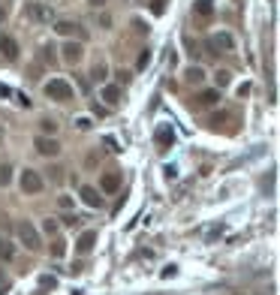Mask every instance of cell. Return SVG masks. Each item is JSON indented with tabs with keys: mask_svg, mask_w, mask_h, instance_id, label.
<instances>
[{
	"mask_svg": "<svg viewBox=\"0 0 280 295\" xmlns=\"http://www.w3.org/2000/svg\"><path fill=\"white\" fill-rule=\"evenodd\" d=\"M88 3H91V6H94V9H103V6H106V3H109V0H88Z\"/></svg>",
	"mask_w": 280,
	"mask_h": 295,
	"instance_id": "836d02e7",
	"label": "cell"
},
{
	"mask_svg": "<svg viewBox=\"0 0 280 295\" xmlns=\"http://www.w3.org/2000/svg\"><path fill=\"white\" fill-rule=\"evenodd\" d=\"M3 18H6V12H3V9H0V21H3Z\"/></svg>",
	"mask_w": 280,
	"mask_h": 295,
	"instance_id": "8d00e7d4",
	"label": "cell"
},
{
	"mask_svg": "<svg viewBox=\"0 0 280 295\" xmlns=\"http://www.w3.org/2000/svg\"><path fill=\"white\" fill-rule=\"evenodd\" d=\"M184 82H187V85H202V82H205V69H202V66H187Z\"/></svg>",
	"mask_w": 280,
	"mask_h": 295,
	"instance_id": "e0dca14e",
	"label": "cell"
},
{
	"mask_svg": "<svg viewBox=\"0 0 280 295\" xmlns=\"http://www.w3.org/2000/svg\"><path fill=\"white\" fill-rule=\"evenodd\" d=\"M57 205H60L63 211H69V208H72V196H60V199H57Z\"/></svg>",
	"mask_w": 280,
	"mask_h": 295,
	"instance_id": "f1b7e54d",
	"label": "cell"
},
{
	"mask_svg": "<svg viewBox=\"0 0 280 295\" xmlns=\"http://www.w3.org/2000/svg\"><path fill=\"white\" fill-rule=\"evenodd\" d=\"M78 193H82V202H85L88 208H100V205H103V196H100L94 187H82Z\"/></svg>",
	"mask_w": 280,
	"mask_h": 295,
	"instance_id": "2e32d148",
	"label": "cell"
},
{
	"mask_svg": "<svg viewBox=\"0 0 280 295\" xmlns=\"http://www.w3.org/2000/svg\"><path fill=\"white\" fill-rule=\"evenodd\" d=\"M43 232H46V235H57V220H55V217H46V220H43Z\"/></svg>",
	"mask_w": 280,
	"mask_h": 295,
	"instance_id": "44dd1931",
	"label": "cell"
},
{
	"mask_svg": "<svg viewBox=\"0 0 280 295\" xmlns=\"http://www.w3.org/2000/svg\"><path fill=\"white\" fill-rule=\"evenodd\" d=\"M9 181H12V166L3 163V166H0V187H6Z\"/></svg>",
	"mask_w": 280,
	"mask_h": 295,
	"instance_id": "ffe728a7",
	"label": "cell"
},
{
	"mask_svg": "<svg viewBox=\"0 0 280 295\" xmlns=\"http://www.w3.org/2000/svg\"><path fill=\"white\" fill-rule=\"evenodd\" d=\"M12 256H15V247H12V244H6L3 238H0V259H3V262H9Z\"/></svg>",
	"mask_w": 280,
	"mask_h": 295,
	"instance_id": "d6986e66",
	"label": "cell"
},
{
	"mask_svg": "<svg viewBox=\"0 0 280 295\" xmlns=\"http://www.w3.org/2000/svg\"><path fill=\"white\" fill-rule=\"evenodd\" d=\"M94 247H97V232H94V229H88V232L78 235V241H75V250H78V253H91Z\"/></svg>",
	"mask_w": 280,
	"mask_h": 295,
	"instance_id": "7c38bea8",
	"label": "cell"
},
{
	"mask_svg": "<svg viewBox=\"0 0 280 295\" xmlns=\"http://www.w3.org/2000/svg\"><path fill=\"white\" fill-rule=\"evenodd\" d=\"M151 12L154 15H163L166 12V0H151Z\"/></svg>",
	"mask_w": 280,
	"mask_h": 295,
	"instance_id": "cb8c5ba5",
	"label": "cell"
},
{
	"mask_svg": "<svg viewBox=\"0 0 280 295\" xmlns=\"http://www.w3.org/2000/svg\"><path fill=\"white\" fill-rule=\"evenodd\" d=\"M15 235H18V241H21L30 253H39V250H43V238H39V232L33 229L30 220H18V223H15Z\"/></svg>",
	"mask_w": 280,
	"mask_h": 295,
	"instance_id": "6da1fadb",
	"label": "cell"
},
{
	"mask_svg": "<svg viewBox=\"0 0 280 295\" xmlns=\"http://www.w3.org/2000/svg\"><path fill=\"white\" fill-rule=\"evenodd\" d=\"M39 130H43V136H55L57 133V124L46 118V121H39Z\"/></svg>",
	"mask_w": 280,
	"mask_h": 295,
	"instance_id": "7402d4cb",
	"label": "cell"
},
{
	"mask_svg": "<svg viewBox=\"0 0 280 295\" xmlns=\"http://www.w3.org/2000/svg\"><path fill=\"white\" fill-rule=\"evenodd\" d=\"M193 15L202 18V21H208V18L214 15V0H193Z\"/></svg>",
	"mask_w": 280,
	"mask_h": 295,
	"instance_id": "8fae6325",
	"label": "cell"
},
{
	"mask_svg": "<svg viewBox=\"0 0 280 295\" xmlns=\"http://www.w3.org/2000/svg\"><path fill=\"white\" fill-rule=\"evenodd\" d=\"M75 127H78V130H91V121H88V118H78Z\"/></svg>",
	"mask_w": 280,
	"mask_h": 295,
	"instance_id": "1f68e13d",
	"label": "cell"
},
{
	"mask_svg": "<svg viewBox=\"0 0 280 295\" xmlns=\"http://www.w3.org/2000/svg\"><path fill=\"white\" fill-rule=\"evenodd\" d=\"M0 139H3V127H0Z\"/></svg>",
	"mask_w": 280,
	"mask_h": 295,
	"instance_id": "74e56055",
	"label": "cell"
},
{
	"mask_svg": "<svg viewBox=\"0 0 280 295\" xmlns=\"http://www.w3.org/2000/svg\"><path fill=\"white\" fill-rule=\"evenodd\" d=\"M43 57H46L49 63H55V49H52V46H49V49H43Z\"/></svg>",
	"mask_w": 280,
	"mask_h": 295,
	"instance_id": "4dcf8cb0",
	"label": "cell"
},
{
	"mask_svg": "<svg viewBox=\"0 0 280 295\" xmlns=\"http://www.w3.org/2000/svg\"><path fill=\"white\" fill-rule=\"evenodd\" d=\"M15 102H18V105H24V108H30V99H27V97H21V94L15 97Z\"/></svg>",
	"mask_w": 280,
	"mask_h": 295,
	"instance_id": "e575fe53",
	"label": "cell"
},
{
	"mask_svg": "<svg viewBox=\"0 0 280 295\" xmlns=\"http://www.w3.org/2000/svg\"><path fill=\"white\" fill-rule=\"evenodd\" d=\"M9 286H12L9 274H3V271H0V295H6V292H9Z\"/></svg>",
	"mask_w": 280,
	"mask_h": 295,
	"instance_id": "d4e9b609",
	"label": "cell"
},
{
	"mask_svg": "<svg viewBox=\"0 0 280 295\" xmlns=\"http://www.w3.org/2000/svg\"><path fill=\"white\" fill-rule=\"evenodd\" d=\"M60 51H63V60H66V63H72V66L85 57V46H82V43H66Z\"/></svg>",
	"mask_w": 280,
	"mask_h": 295,
	"instance_id": "ba28073f",
	"label": "cell"
},
{
	"mask_svg": "<svg viewBox=\"0 0 280 295\" xmlns=\"http://www.w3.org/2000/svg\"><path fill=\"white\" fill-rule=\"evenodd\" d=\"M100 97H103V102H106L109 108H114V105H121V88H117V85H106Z\"/></svg>",
	"mask_w": 280,
	"mask_h": 295,
	"instance_id": "5bb4252c",
	"label": "cell"
},
{
	"mask_svg": "<svg viewBox=\"0 0 280 295\" xmlns=\"http://www.w3.org/2000/svg\"><path fill=\"white\" fill-rule=\"evenodd\" d=\"M100 187H103V193H117L121 190V172H103Z\"/></svg>",
	"mask_w": 280,
	"mask_h": 295,
	"instance_id": "52a82bcc",
	"label": "cell"
},
{
	"mask_svg": "<svg viewBox=\"0 0 280 295\" xmlns=\"http://www.w3.org/2000/svg\"><path fill=\"white\" fill-rule=\"evenodd\" d=\"M24 15H27L30 21H36V24H49V21H55V9H52L49 3H27Z\"/></svg>",
	"mask_w": 280,
	"mask_h": 295,
	"instance_id": "277c9868",
	"label": "cell"
},
{
	"mask_svg": "<svg viewBox=\"0 0 280 295\" xmlns=\"http://www.w3.org/2000/svg\"><path fill=\"white\" fill-rule=\"evenodd\" d=\"M63 223H66V226H78V217L69 214V217H63Z\"/></svg>",
	"mask_w": 280,
	"mask_h": 295,
	"instance_id": "d590c367",
	"label": "cell"
},
{
	"mask_svg": "<svg viewBox=\"0 0 280 295\" xmlns=\"http://www.w3.org/2000/svg\"><path fill=\"white\" fill-rule=\"evenodd\" d=\"M208 49H214V54H220V51H232V49H235V40H232L229 33H217L214 40L208 43Z\"/></svg>",
	"mask_w": 280,
	"mask_h": 295,
	"instance_id": "30bf717a",
	"label": "cell"
},
{
	"mask_svg": "<svg viewBox=\"0 0 280 295\" xmlns=\"http://www.w3.org/2000/svg\"><path fill=\"white\" fill-rule=\"evenodd\" d=\"M18 184H21V193H27V196H36V193H43V190H46L43 175L33 172V169H24V172H21V178H18Z\"/></svg>",
	"mask_w": 280,
	"mask_h": 295,
	"instance_id": "3957f363",
	"label": "cell"
},
{
	"mask_svg": "<svg viewBox=\"0 0 280 295\" xmlns=\"http://www.w3.org/2000/svg\"><path fill=\"white\" fill-rule=\"evenodd\" d=\"M43 94H46L49 99H55V102H69V99H75V91H72V85H69L66 79H52V82H46V85H43Z\"/></svg>",
	"mask_w": 280,
	"mask_h": 295,
	"instance_id": "7a4b0ae2",
	"label": "cell"
},
{
	"mask_svg": "<svg viewBox=\"0 0 280 295\" xmlns=\"http://www.w3.org/2000/svg\"><path fill=\"white\" fill-rule=\"evenodd\" d=\"M220 102V91L214 88V91H202V94H199L196 97V105L199 108H211V105H217Z\"/></svg>",
	"mask_w": 280,
	"mask_h": 295,
	"instance_id": "9a60e30c",
	"label": "cell"
},
{
	"mask_svg": "<svg viewBox=\"0 0 280 295\" xmlns=\"http://www.w3.org/2000/svg\"><path fill=\"white\" fill-rule=\"evenodd\" d=\"M49 172H52V175H49V178H52V184H60V181H63V169H60V166H52Z\"/></svg>",
	"mask_w": 280,
	"mask_h": 295,
	"instance_id": "484cf974",
	"label": "cell"
},
{
	"mask_svg": "<svg viewBox=\"0 0 280 295\" xmlns=\"http://www.w3.org/2000/svg\"><path fill=\"white\" fill-rule=\"evenodd\" d=\"M154 139H157V145H160V148H169V145L175 142V130H172L169 124H160V127H157V133H154Z\"/></svg>",
	"mask_w": 280,
	"mask_h": 295,
	"instance_id": "4fadbf2b",
	"label": "cell"
},
{
	"mask_svg": "<svg viewBox=\"0 0 280 295\" xmlns=\"http://www.w3.org/2000/svg\"><path fill=\"white\" fill-rule=\"evenodd\" d=\"M214 82H217V88H226V85H229V72H226V69H220L217 76H214Z\"/></svg>",
	"mask_w": 280,
	"mask_h": 295,
	"instance_id": "4316f807",
	"label": "cell"
},
{
	"mask_svg": "<svg viewBox=\"0 0 280 295\" xmlns=\"http://www.w3.org/2000/svg\"><path fill=\"white\" fill-rule=\"evenodd\" d=\"M0 54H3L6 60H15L18 57V43L12 40L9 33H0Z\"/></svg>",
	"mask_w": 280,
	"mask_h": 295,
	"instance_id": "9c48e42d",
	"label": "cell"
},
{
	"mask_svg": "<svg viewBox=\"0 0 280 295\" xmlns=\"http://www.w3.org/2000/svg\"><path fill=\"white\" fill-rule=\"evenodd\" d=\"M148 63H151V51H148V49H145V51H142V54H139V69H145V66H148Z\"/></svg>",
	"mask_w": 280,
	"mask_h": 295,
	"instance_id": "83f0119b",
	"label": "cell"
},
{
	"mask_svg": "<svg viewBox=\"0 0 280 295\" xmlns=\"http://www.w3.org/2000/svg\"><path fill=\"white\" fill-rule=\"evenodd\" d=\"M55 30L60 33V36H78V43H82L85 40V27L82 24H75V21H55Z\"/></svg>",
	"mask_w": 280,
	"mask_h": 295,
	"instance_id": "8992f818",
	"label": "cell"
},
{
	"mask_svg": "<svg viewBox=\"0 0 280 295\" xmlns=\"http://www.w3.org/2000/svg\"><path fill=\"white\" fill-rule=\"evenodd\" d=\"M33 148H36L39 157H57L60 154V142L55 136H36L33 139Z\"/></svg>",
	"mask_w": 280,
	"mask_h": 295,
	"instance_id": "5b68a950",
	"label": "cell"
},
{
	"mask_svg": "<svg viewBox=\"0 0 280 295\" xmlns=\"http://www.w3.org/2000/svg\"><path fill=\"white\" fill-rule=\"evenodd\" d=\"M39 283H43L46 289H55V286H57V280H55V277H43V280H39Z\"/></svg>",
	"mask_w": 280,
	"mask_h": 295,
	"instance_id": "f546056e",
	"label": "cell"
},
{
	"mask_svg": "<svg viewBox=\"0 0 280 295\" xmlns=\"http://www.w3.org/2000/svg\"><path fill=\"white\" fill-rule=\"evenodd\" d=\"M175 274H178V268H175V265H169V268H163V277H166V280H169V277H175Z\"/></svg>",
	"mask_w": 280,
	"mask_h": 295,
	"instance_id": "d6a6232c",
	"label": "cell"
},
{
	"mask_svg": "<svg viewBox=\"0 0 280 295\" xmlns=\"http://www.w3.org/2000/svg\"><path fill=\"white\" fill-rule=\"evenodd\" d=\"M106 72H109V66H106L103 60H97L94 69H91V79H94V82H106Z\"/></svg>",
	"mask_w": 280,
	"mask_h": 295,
	"instance_id": "ac0fdd59",
	"label": "cell"
},
{
	"mask_svg": "<svg viewBox=\"0 0 280 295\" xmlns=\"http://www.w3.org/2000/svg\"><path fill=\"white\" fill-rule=\"evenodd\" d=\"M52 253L57 256V259H60V256L66 253V241H60V238H55V244H52Z\"/></svg>",
	"mask_w": 280,
	"mask_h": 295,
	"instance_id": "603a6c76",
	"label": "cell"
}]
</instances>
